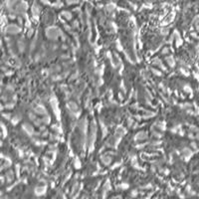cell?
<instances>
[{"mask_svg": "<svg viewBox=\"0 0 199 199\" xmlns=\"http://www.w3.org/2000/svg\"><path fill=\"white\" fill-rule=\"evenodd\" d=\"M7 30H9L10 33H18L20 31V28H18L17 26H9V28H7Z\"/></svg>", "mask_w": 199, "mask_h": 199, "instance_id": "6da1fadb", "label": "cell"}, {"mask_svg": "<svg viewBox=\"0 0 199 199\" xmlns=\"http://www.w3.org/2000/svg\"><path fill=\"white\" fill-rule=\"evenodd\" d=\"M146 139V134H145V132H143V131L137 134V136H136V139Z\"/></svg>", "mask_w": 199, "mask_h": 199, "instance_id": "7a4b0ae2", "label": "cell"}, {"mask_svg": "<svg viewBox=\"0 0 199 199\" xmlns=\"http://www.w3.org/2000/svg\"><path fill=\"white\" fill-rule=\"evenodd\" d=\"M79 0H67V3L68 4H74V3H77Z\"/></svg>", "mask_w": 199, "mask_h": 199, "instance_id": "3957f363", "label": "cell"}]
</instances>
